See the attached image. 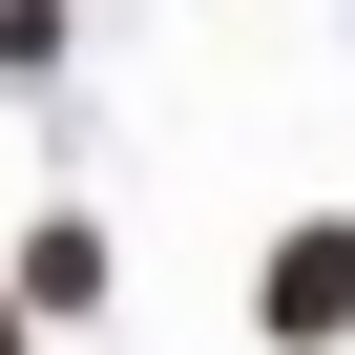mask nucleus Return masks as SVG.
I'll return each instance as SVG.
<instances>
[{
	"mask_svg": "<svg viewBox=\"0 0 355 355\" xmlns=\"http://www.w3.org/2000/svg\"><path fill=\"white\" fill-rule=\"evenodd\" d=\"M251 313H272L293 355H334V334H355V230H334V209H313V230H272V293H251Z\"/></svg>",
	"mask_w": 355,
	"mask_h": 355,
	"instance_id": "obj_1",
	"label": "nucleus"
},
{
	"mask_svg": "<svg viewBox=\"0 0 355 355\" xmlns=\"http://www.w3.org/2000/svg\"><path fill=\"white\" fill-rule=\"evenodd\" d=\"M21 293H42V313H105V230L42 209V230H21Z\"/></svg>",
	"mask_w": 355,
	"mask_h": 355,
	"instance_id": "obj_2",
	"label": "nucleus"
},
{
	"mask_svg": "<svg viewBox=\"0 0 355 355\" xmlns=\"http://www.w3.org/2000/svg\"><path fill=\"white\" fill-rule=\"evenodd\" d=\"M0 63H63V0H0Z\"/></svg>",
	"mask_w": 355,
	"mask_h": 355,
	"instance_id": "obj_3",
	"label": "nucleus"
},
{
	"mask_svg": "<svg viewBox=\"0 0 355 355\" xmlns=\"http://www.w3.org/2000/svg\"><path fill=\"white\" fill-rule=\"evenodd\" d=\"M0 355H21V293H0Z\"/></svg>",
	"mask_w": 355,
	"mask_h": 355,
	"instance_id": "obj_4",
	"label": "nucleus"
}]
</instances>
